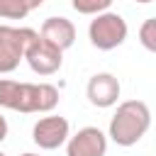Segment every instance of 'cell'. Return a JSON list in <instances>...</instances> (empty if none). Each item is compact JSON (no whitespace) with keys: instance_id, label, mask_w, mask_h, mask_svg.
<instances>
[{"instance_id":"5","label":"cell","mask_w":156,"mask_h":156,"mask_svg":"<svg viewBox=\"0 0 156 156\" xmlns=\"http://www.w3.org/2000/svg\"><path fill=\"white\" fill-rule=\"evenodd\" d=\"M24 61L27 66L37 73V76H54L61 63H63V51L56 49L54 44H49L39 32L32 37V41L27 44V51H24Z\"/></svg>"},{"instance_id":"7","label":"cell","mask_w":156,"mask_h":156,"mask_svg":"<svg viewBox=\"0 0 156 156\" xmlns=\"http://www.w3.org/2000/svg\"><path fill=\"white\" fill-rule=\"evenodd\" d=\"M107 134L100 127H83L66 141V156H105Z\"/></svg>"},{"instance_id":"16","label":"cell","mask_w":156,"mask_h":156,"mask_svg":"<svg viewBox=\"0 0 156 156\" xmlns=\"http://www.w3.org/2000/svg\"><path fill=\"white\" fill-rule=\"evenodd\" d=\"M22 156H39V154H32V151H27V154H22Z\"/></svg>"},{"instance_id":"2","label":"cell","mask_w":156,"mask_h":156,"mask_svg":"<svg viewBox=\"0 0 156 156\" xmlns=\"http://www.w3.org/2000/svg\"><path fill=\"white\" fill-rule=\"evenodd\" d=\"M151 127V110L144 100H124L117 105L107 136L117 146H134Z\"/></svg>"},{"instance_id":"17","label":"cell","mask_w":156,"mask_h":156,"mask_svg":"<svg viewBox=\"0 0 156 156\" xmlns=\"http://www.w3.org/2000/svg\"><path fill=\"white\" fill-rule=\"evenodd\" d=\"M0 156H5V154H2V151H0Z\"/></svg>"},{"instance_id":"15","label":"cell","mask_w":156,"mask_h":156,"mask_svg":"<svg viewBox=\"0 0 156 156\" xmlns=\"http://www.w3.org/2000/svg\"><path fill=\"white\" fill-rule=\"evenodd\" d=\"M134 2H139V5H146V2H154V0H134Z\"/></svg>"},{"instance_id":"6","label":"cell","mask_w":156,"mask_h":156,"mask_svg":"<svg viewBox=\"0 0 156 156\" xmlns=\"http://www.w3.org/2000/svg\"><path fill=\"white\" fill-rule=\"evenodd\" d=\"M71 136V124L66 117L61 115H46V117H39L32 127V141L44 149V151H54L58 146H63Z\"/></svg>"},{"instance_id":"10","label":"cell","mask_w":156,"mask_h":156,"mask_svg":"<svg viewBox=\"0 0 156 156\" xmlns=\"http://www.w3.org/2000/svg\"><path fill=\"white\" fill-rule=\"evenodd\" d=\"M115 0H71V7L78 12V15H100V12H107L110 5Z\"/></svg>"},{"instance_id":"4","label":"cell","mask_w":156,"mask_h":156,"mask_svg":"<svg viewBox=\"0 0 156 156\" xmlns=\"http://www.w3.org/2000/svg\"><path fill=\"white\" fill-rule=\"evenodd\" d=\"M37 29L32 27H12V24H0V76L12 73L20 61H24L27 44Z\"/></svg>"},{"instance_id":"1","label":"cell","mask_w":156,"mask_h":156,"mask_svg":"<svg viewBox=\"0 0 156 156\" xmlns=\"http://www.w3.org/2000/svg\"><path fill=\"white\" fill-rule=\"evenodd\" d=\"M58 105V88L51 83H20L0 78V107L24 115H49Z\"/></svg>"},{"instance_id":"14","label":"cell","mask_w":156,"mask_h":156,"mask_svg":"<svg viewBox=\"0 0 156 156\" xmlns=\"http://www.w3.org/2000/svg\"><path fill=\"white\" fill-rule=\"evenodd\" d=\"M24 2H27V7H29V10H37V7H41V5H44V0H24Z\"/></svg>"},{"instance_id":"11","label":"cell","mask_w":156,"mask_h":156,"mask_svg":"<svg viewBox=\"0 0 156 156\" xmlns=\"http://www.w3.org/2000/svg\"><path fill=\"white\" fill-rule=\"evenodd\" d=\"M32 10L24 0H0V17L2 20H24Z\"/></svg>"},{"instance_id":"12","label":"cell","mask_w":156,"mask_h":156,"mask_svg":"<svg viewBox=\"0 0 156 156\" xmlns=\"http://www.w3.org/2000/svg\"><path fill=\"white\" fill-rule=\"evenodd\" d=\"M139 44L146 51L156 54V17H149V20L141 22V27H139Z\"/></svg>"},{"instance_id":"3","label":"cell","mask_w":156,"mask_h":156,"mask_svg":"<svg viewBox=\"0 0 156 156\" xmlns=\"http://www.w3.org/2000/svg\"><path fill=\"white\" fill-rule=\"evenodd\" d=\"M127 34H129L127 20L119 12H110V10L100 12L88 24V39L100 51H112V49L122 46L127 41Z\"/></svg>"},{"instance_id":"8","label":"cell","mask_w":156,"mask_h":156,"mask_svg":"<svg viewBox=\"0 0 156 156\" xmlns=\"http://www.w3.org/2000/svg\"><path fill=\"white\" fill-rule=\"evenodd\" d=\"M119 93H122V85H119L117 76H112V73H107V71L90 76V80H88V85H85L88 102H90L93 107H100V110L117 105Z\"/></svg>"},{"instance_id":"13","label":"cell","mask_w":156,"mask_h":156,"mask_svg":"<svg viewBox=\"0 0 156 156\" xmlns=\"http://www.w3.org/2000/svg\"><path fill=\"white\" fill-rule=\"evenodd\" d=\"M7 132H10V127H7V119L0 115V144L7 139Z\"/></svg>"},{"instance_id":"9","label":"cell","mask_w":156,"mask_h":156,"mask_svg":"<svg viewBox=\"0 0 156 156\" xmlns=\"http://www.w3.org/2000/svg\"><path fill=\"white\" fill-rule=\"evenodd\" d=\"M39 34H41L49 44H54L56 49L66 51V49H71L73 41H76V24H73L68 17H46V20L41 22Z\"/></svg>"}]
</instances>
